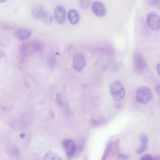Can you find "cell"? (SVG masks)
Here are the masks:
<instances>
[{"label": "cell", "mask_w": 160, "mask_h": 160, "mask_svg": "<svg viewBox=\"0 0 160 160\" xmlns=\"http://www.w3.org/2000/svg\"><path fill=\"white\" fill-rule=\"evenodd\" d=\"M129 156L125 154H120L118 156V158L119 159L128 160L129 159Z\"/></svg>", "instance_id": "cell-21"}, {"label": "cell", "mask_w": 160, "mask_h": 160, "mask_svg": "<svg viewBox=\"0 0 160 160\" xmlns=\"http://www.w3.org/2000/svg\"><path fill=\"white\" fill-rule=\"evenodd\" d=\"M156 92L160 98V85L157 86L156 88Z\"/></svg>", "instance_id": "cell-23"}, {"label": "cell", "mask_w": 160, "mask_h": 160, "mask_svg": "<svg viewBox=\"0 0 160 160\" xmlns=\"http://www.w3.org/2000/svg\"><path fill=\"white\" fill-rule=\"evenodd\" d=\"M79 4L80 7L83 9H87L89 6L90 0H79Z\"/></svg>", "instance_id": "cell-15"}, {"label": "cell", "mask_w": 160, "mask_h": 160, "mask_svg": "<svg viewBox=\"0 0 160 160\" xmlns=\"http://www.w3.org/2000/svg\"><path fill=\"white\" fill-rule=\"evenodd\" d=\"M54 14L57 22L62 24L64 22L66 18V11L63 6L61 5L57 6L54 10Z\"/></svg>", "instance_id": "cell-7"}, {"label": "cell", "mask_w": 160, "mask_h": 160, "mask_svg": "<svg viewBox=\"0 0 160 160\" xmlns=\"http://www.w3.org/2000/svg\"><path fill=\"white\" fill-rule=\"evenodd\" d=\"M112 147V143L111 141L109 142L107 145L106 149L103 153L102 159L104 160L107 158L110 152Z\"/></svg>", "instance_id": "cell-14"}, {"label": "cell", "mask_w": 160, "mask_h": 160, "mask_svg": "<svg viewBox=\"0 0 160 160\" xmlns=\"http://www.w3.org/2000/svg\"><path fill=\"white\" fill-rule=\"evenodd\" d=\"M139 139L141 145H147L148 142V138L146 134L142 133L139 136Z\"/></svg>", "instance_id": "cell-16"}, {"label": "cell", "mask_w": 160, "mask_h": 160, "mask_svg": "<svg viewBox=\"0 0 160 160\" xmlns=\"http://www.w3.org/2000/svg\"><path fill=\"white\" fill-rule=\"evenodd\" d=\"M8 0H0V2L1 3H3L5 2H6Z\"/></svg>", "instance_id": "cell-28"}, {"label": "cell", "mask_w": 160, "mask_h": 160, "mask_svg": "<svg viewBox=\"0 0 160 160\" xmlns=\"http://www.w3.org/2000/svg\"><path fill=\"white\" fill-rule=\"evenodd\" d=\"M148 24L149 27L154 31L160 29V16L156 12L149 13L147 18Z\"/></svg>", "instance_id": "cell-4"}, {"label": "cell", "mask_w": 160, "mask_h": 160, "mask_svg": "<svg viewBox=\"0 0 160 160\" xmlns=\"http://www.w3.org/2000/svg\"><path fill=\"white\" fill-rule=\"evenodd\" d=\"M25 134L23 133L20 134V137L21 138H23L25 137Z\"/></svg>", "instance_id": "cell-27"}, {"label": "cell", "mask_w": 160, "mask_h": 160, "mask_svg": "<svg viewBox=\"0 0 160 160\" xmlns=\"http://www.w3.org/2000/svg\"><path fill=\"white\" fill-rule=\"evenodd\" d=\"M136 96L138 102L142 104H146L150 101L152 94L151 90L149 88L143 86L137 89Z\"/></svg>", "instance_id": "cell-2"}, {"label": "cell", "mask_w": 160, "mask_h": 160, "mask_svg": "<svg viewBox=\"0 0 160 160\" xmlns=\"http://www.w3.org/2000/svg\"><path fill=\"white\" fill-rule=\"evenodd\" d=\"M133 64L135 71L138 73L143 72L147 68V65L142 55L137 53L133 57Z\"/></svg>", "instance_id": "cell-3"}, {"label": "cell", "mask_w": 160, "mask_h": 160, "mask_svg": "<svg viewBox=\"0 0 160 160\" xmlns=\"http://www.w3.org/2000/svg\"><path fill=\"white\" fill-rule=\"evenodd\" d=\"M49 113L51 116L53 118L55 117V115L53 109L51 108L49 110Z\"/></svg>", "instance_id": "cell-24"}, {"label": "cell", "mask_w": 160, "mask_h": 160, "mask_svg": "<svg viewBox=\"0 0 160 160\" xmlns=\"http://www.w3.org/2000/svg\"><path fill=\"white\" fill-rule=\"evenodd\" d=\"M148 3L151 5H154L157 4L159 0H147Z\"/></svg>", "instance_id": "cell-22"}, {"label": "cell", "mask_w": 160, "mask_h": 160, "mask_svg": "<svg viewBox=\"0 0 160 160\" xmlns=\"http://www.w3.org/2000/svg\"><path fill=\"white\" fill-rule=\"evenodd\" d=\"M110 92L112 98L117 101L122 100L125 95V91L123 85L119 81L113 82L111 85Z\"/></svg>", "instance_id": "cell-1"}, {"label": "cell", "mask_w": 160, "mask_h": 160, "mask_svg": "<svg viewBox=\"0 0 160 160\" xmlns=\"http://www.w3.org/2000/svg\"><path fill=\"white\" fill-rule=\"evenodd\" d=\"M44 11L43 8L41 5L36 4L32 8L31 13L34 18L39 19L42 18Z\"/></svg>", "instance_id": "cell-10"}, {"label": "cell", "mask_w": 160, "mask_h": 160, "mask_svg": "<svg viewBox=\"0 0 160 160\" xmlns=\"http://www.w3.org/2000/svg\"><path fill=\"white\" fill-rule=\"evenodd\" d=\"M68 18L69 22L72 24H77L79 20V15L75 9L70 10L68 13Z\"/></svg>", "instance_id": "cell-11"}, {"label": "cell", "mask_w": 160, "mask_h": 160, "mask_svg": "<svg viewBox=\"0 0 160 160\" xmlns=\"http://www.w3.org/2000/svg\"><path fill=\"white\" fill-rule=\"evenodd\" d=\"M41 19L43 23L47 25L51 24L53 20L52 14L48 11H44Z\"/></svg>", "instance_id": "cell-12"}, {"label": "cell", "mask_w": 160, "mask_h": 160, "mask_svg": "<svg viewBox=\"0 0 160 160\" xmlns=\"http://www.w3.org/2000/svg\"><path fill=\"white\" fill-rule=\"evenodd\" d=\"M157 70L158 75L160 76V62L158 64L157 66Z\"/></svg>", "instance_id": "cell-25"}, {"label": "cell", "mask_w": 160, "mask_h": 160, "mask_svg": "<svg viewBox=\"0 0 160 160\" xmlns=\"http://www.w3.org/2000/svg\"><path fill=\"white\" fill-rule=\"evenodd\" d=\"M62 143L67 155L70 157L73 156L76 150L74 142L71 139H66L62 141Z\"/></svg>", "instance_id": "cell-6"}, {"label": "cell", "mask_w": 160, "mask_h": 160, "mask_svg": "<svg viewBox=\"0 0 160 160\" xmlns=\"http://www.w3.org/2000/svg\"><path fill=\"white\" fill-rule=\"evenodd\" d=\"M10 153L12 155L17 156L19 155V152L18 148L15 147H12L10 150Z\"/></svg>", "instance_id": "cell-19"}, {"label": "cell", "mask_w": 160, "mask_h": 160, "mask_svg": "<svg viewBox=\"0 0 160 160\" xmlns=\"http://www.w3.org/2000/svg\"><path fill=\"white\" fill-rule=\"evenodd\" d=\"M92 9L93 13L99 17H103L106 13L105 5L99 1H95L93 2L92 5Z\"/></svg>", "instance_id": "cell-8"}, {"label": "cell", "mask_w": 160, "mask_h": 160, "mask_svg": "<svg viewBox=\"0 0 160 160\" xmlns=\"http://www.w3.org/2000/svg\"><path fill=\"white\" fill-rule=\"evenodd\" d=\"M56 98L57 102L59 106L62 107L63 106V103L62 96L60 93H58L57 94Z\"/></svg>", "instance_id": "cell-18"}, {"label": "cell", "mask_w": 160, "mask_h": 160, "mask_svg": "<svg viewBox=\"0 0 160 160\" xmlns=\"http://www.w3.org/2000/svg\"><path fill=\"white\" fill-rule=\"evenodd\" d=\"M152 160H160V155H158L152 157Z\"/></svg>", "instance_id": "cell-26"}, {"label": "cell", "mask_w": 160, "mask_h": 160, "mask_svg": "<svg viewBox=\"0 0 160 160\" xmlns=\"http://www.w3.org/2000/svg\"><path fill=\"white\" fill-rule=\"evenodd\" d=\"M44 160H61L60 157L52 151H49L45 154Z\"/></svg>", "instance_id": "cell-13"}, {"label": "cell", "mask_w": 160, "mask_h": 160, "mask_svg": "<svg viewBox=\"0 0 160 160\" xmlns=\"http://www.w3.org/2000/svg\"><path fill=\"white\" fill-rule=\"evenodd\" d=\"M147 148V145H141L140 147L136 151V153L138 155L142 154L144 152Z\"/></svg>", "instance_id": "cell-17"}, {"label": "cell", "mask_w": 160, "mask_h": 160, "mask_svg": "<svg viewBox=\"0 0 160 160\" xmlns=\"http://www.w3.org/2000/svg\"><path fill=\"white\" fill-rule=\"evenodd\" d=\"M141 160H152V157L149 154H146L142 156L140 159Z\"/></svg>", "instance_id": "cell-20"}, {"label": "cell", "mask_w": 160, "mask_h": 160, "mask_svg": "<svg viewBox=\"0 0 160 160\" xmlns=\"http://www.w3.org/2000/svg\"><path fill=\"white\" fill-rule=\"evenodd\" d=\"M86 60L83 54L77 53L74 55L73 58L72 66L77 71H81L85 67Z\"/></svg>", "instance_id": "cell-5"}, {"label": "cell", "mask_w": 160, "mask_h": 160, "mask_svg": "<svg viewBox=\"0 0 160 160\" xmlns=\"http://www.w3.org/2000/svg\"><path fill=\"white\" fill-rule=\"evenodd\" d=\"M32 32L29 29L22 28L16 30L14 32V35L17 39L25 40L28 38L31 35Z\"/></svg>", "instance_id": "cell-9"}]
</instances>
